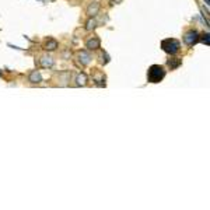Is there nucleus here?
<instances>
[{
	"label": "nucleus",
	"instance_id": "obj_2",
	"mask_svg": "<svg viewBox=\"0 0 210 210\" xmlns=\"http://www.w3.org/2000/svg\"><path fill=\"white\" fill-rule=\"evenodd\" d=\"M161 48L164 49V52L170 53V55H175V53L179 51L181 45H179V42H178L177 39H171V38H168V39H164L161 42Z\"/></svg>",
	"mask_w": 210,
	"mask_h": 210
},
{
	"label": "nucleus",
	"instance_id": "obj_7",
	"mask_svg": "<svg viewBox=\"0 0 210 210\" xmlns=\"http://www.w3.org/2000/svg\"><path fill=\"white\" fill-rule=\"evenodd\" d=\"M181 59H178V57H174V59H170L168 60V66H170L171 69H177L178 66H181Z\"/></svg>",
	"mask_w": 210,
	"mask_h": 210
},
{
	"label": "nucleus",
	"instance_id": "obj_1",
	"mask_svg": "<svg viewBox=\"0 0 210 210\" xmlns=\"http://www.w3.org/2000/svg\"><path fill=\"white\" fill-rule=\"evenodd\" d=\"M164 77H165V70L160 65H153L147 73V79L150 83H160Z\"/></svg>",
	"mask_w": 210,
	"mask_h": 210
},
{
	"label": "nucleus",
	"instance_id": "obj_8",
	"mask_svg": "<svg viewBox=\"0 0 210 210\" xmlns=\"http://www.w3.org/2000/svg\"><path fill=\"white\" fill-rule=\"evenodd\" d=\"M57 48V42L55 39H49L46 44H45V49H48V51H53V49Z\"/></svg>",
	"mask_w": 210,
	"mask_h": 210
},
{
	"label": "nucleus",
	"instance_id": "obj_3",
	"mask_svg": "<svg viewBox=\"0 0 210 210\" xmlns=\"http://www.w3.org/2000/svg\"><path fill=\"white\" fill-rule=\"evenodd\" d=\"M199 41V35L196 31H189V32H186L185 35V44L188 46H193L196 42Z\"/></svg>",
	"mask_w": 210,
	"mask_h": 210
},
{
	"label": "nucleus",
	"instance_id": "obj_12",
	"mask_svg": "<svg viewBox=\"0 0 210 210\" xmlns=\"http://www.w3.org/2000/svg\"><path fill=\"white\" fill-rule=\"evenodd\" d=\"M95 25H97V21L95 20H88L87 21V29H88V31H91V29L95 28Z\"/></svg>",
	"mask_w": 210,
	"mask_h": 210
},
{
	"label": "nucleus",
	"instance_id": "obj_5",
	"mask_svg": "<svg viewBox=\"0 0 210 210\" xmlns=\"http://www.w3.org/2000/svg\"><path fill=\"white\" fill-rule=\"evenodd\" d=\"M100 44H101L100 39L94 36V38H91V39L87 41V48L88 49H97V48H100Z\"/></svg>",
	"mask_w": 210,
	"mask_h": 210
},
{
	"label": "nucleus",
	"instance_id": "obj_9",
	"mask_svg": "<svg viewBox=\"0 0 210 210\" xmlns=\"http://www.w3.org/2000/svg\"><path fill=\"white\" fill-rule=\"evenodd\" d=\"M29 81H32V83H39L41 81V74L38 72H32L31 73V76H29Z\"/></svg>",
	"mask_w": 210,
	"mask_h": 210
},
{
	"label": "nucleus",
	"instance_id": "obj_4",
	"mask_svg": "<svg viewBox=\"0 0 210 210\" xmlns=\"http://www.w3.org/2000/svg\"><path fill=\"white\" fill-rule=\"evenodd\" d=\"M90 59H91V57H90V53L88 52H84V51H83V52L79 53V60H80L81 65H88Z\"/></svg>",
	"mask_w": 210,
	"mask_h": 210
},
{
	"label": "nucleus",
	"instance_id": "obj_13",
	"mask_svg": "<svg viewBox=\"0 0 210 210\" xmlns=\"http://www.w3.org/2000/svg\"><path fill=\"white\" fill-rule=\"evenodd\" d=\"M115 2H116V3H119V2H122V0H112L111 3H115Z\"/></svg>",
	"mask_w": 210,
	"mask_h": 210
},
{
	"label": "nucleus",
	"instance_id": "obj_10",
	"mask_svg": "<svg viewBox=\"0 0 210 210\" xmlns=\"http://www.w3.org/2000/svg\"><path fill=\"white\" fill-rule=\"evenodd\" d=\"M41 65L44 66V67H48V66H52V65H53L52 57H42V60H41Z\"/></svg>",
	"mask_w": 210,
	"mask_h": 210
},
{
	"label": "nucleus",
	"instance_id": "obj_11",
	"mask_svg": "<svg viewBox=\"0 0 210 210\" xmlns=\"http://www.w3.org/2000/svg\"><path fill=\"white\" fill-rule=\"evenodd\" d=\"M87 83V76L85 74H80V76L77 77V84L79 85H84Z\"/></svg>",
	"mask_w": 210,
	"mask_h": 210
},
{
	"label": "nucleus",
	"instance_id": "obj_6",
	"mask_svg": "<svg viewBox=\"0 0 210 210\" xmlns=\"http://www.w3.org/2000/svg\"><path fill=\"white\" fill-rule=\"evenodd\" d=\"M98 10H100V4L94 2V3H93V4H91V6H90V7H88V10H87V13H88L90 16H94V14H97V13H98Z\"/></svg>",
	"mask_w": 210,
	"mask_h": 210
}]
</instances>
